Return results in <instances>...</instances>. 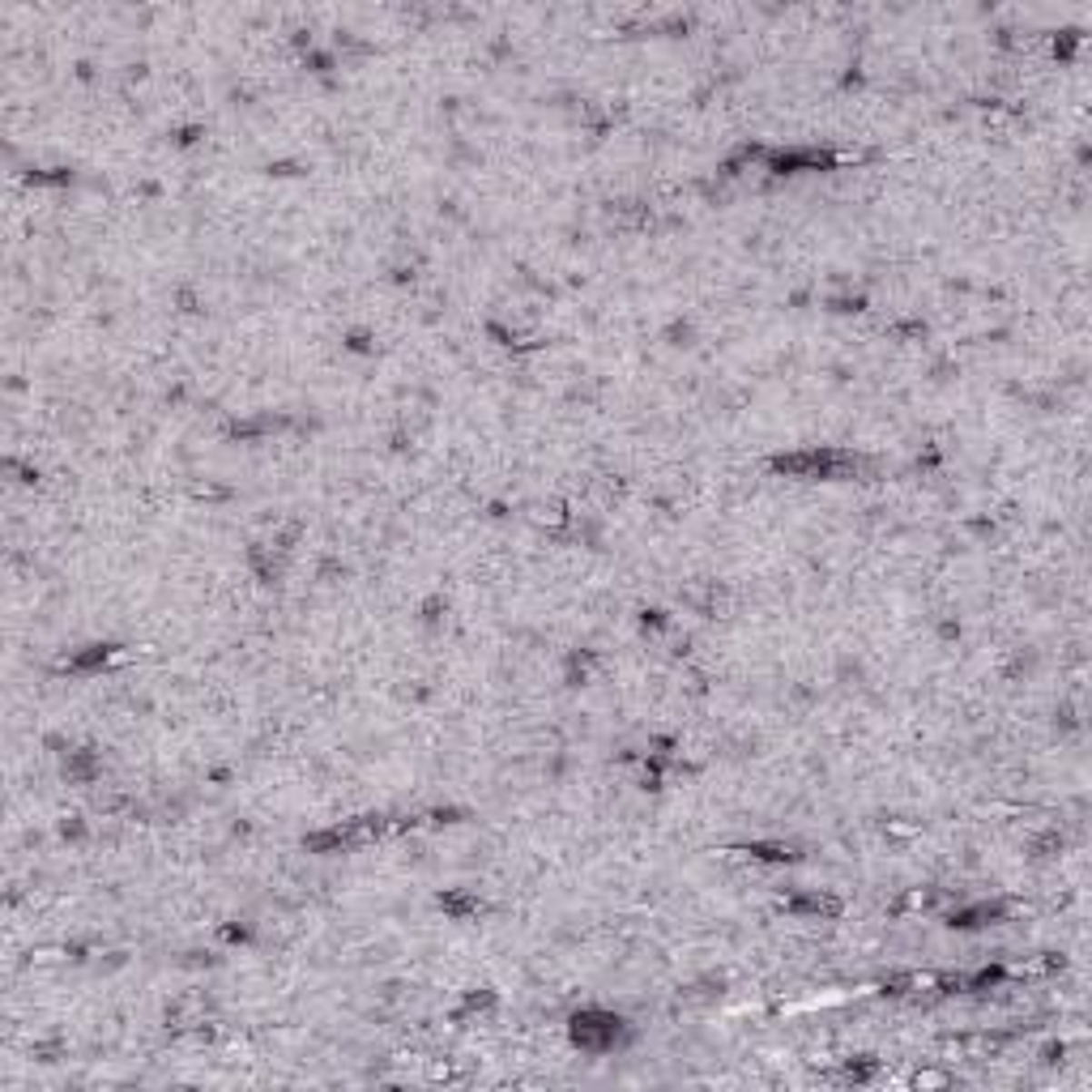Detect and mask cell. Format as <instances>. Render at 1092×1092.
I'll use <instances>...</instances> for the list:
<instances>
[{
  "instance_id": "obj_1",
  "label": "cell",
  "mask_w": 1092,
  "mask_h": 1092,
  "mask_svg": "<svg viewBox=\"0 0 1092 1092\" xmlns=\"http://www.w3.org/2000/svg\"><path fill=\"white\" fill-rule=\"evenodd\" d=\"M619 1033V1020H606V1016H576V1041L585 1046H602L606 1037Z\"/></svg>"
}]
</instances>
